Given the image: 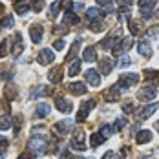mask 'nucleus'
<instances>
[{
	"label": "nucleus",
	"instance_id": "obj_1",
	"mask_svg": "<svg viewBox=\"0 0 159 159\" xmlns=\"http://www.w3.org/2000/svg\"><path fill=\"white\" fill-rule=\"evenodd\" d=\"M30 150H31L33 156H42V154H46V150H48V139L44 137V135H33L31 139H30Z\"/></svg>",
	"mask_w": 159,
	"mask_h": 159
},
{
	"label": "nucleus",
	"instance_id": "obj_2",
	"mask_svg": "<svg viewBox=\"0 0 159 159\" xmlns=\"http://www.w3.org/2000/svg\"><path fill=\"white\" fill-rule=\"evenodd\" d=\"M134 46V39L132 37H125V39H121L115 46H113V55L115 57H125L128 51L132 49Z\"/></svg>",
	"mask_w": 159,
	"mask_h": 159
},
{
	"label": "nucleus",
	"instance_id": "obj_3",
	"mask_svg": "<svg viewBox=\"0 0 159 159\" xmlns=\"http://www.w3.org/2000/svg\"><path fill=\"white\" fill-rule=\"evenodd\" d=\"M73 128H75V123L71 119H62V121H59V123L53 125V132L57 135H68V134H71Z\"/></svg>",
	"mask_w": 159,
	"mask_h": 159
},
{
	"label": "nucleus",
	"instance_id": "obj_4",
	"mask_svg": "<svg viewBox=\"0 0 159 159\" xmlns=\"http://www.w3.org/2000/svg\"><path fill=\"white\" fill-rule=\"evenodd\" d=\"M70 146H71L73 150H79V152L86 150V134H84L82 130H75L73 135H71V143H70Z\"/></svg>",
	"mask_w": 159,
	"mask_h": 159
},
{
	"label": "nucleus",
	"instance_id": "obj_5",
	"mask_svg": "<svg viewBox=\"0 0 159 159\" xmlns=\"http://www.w3.org/2000/svg\"><path fill=\"white\" fill-rule=\"evenodd\" d=\"M95 104H97L95 99H90V101L82 102V106H80V110H79V113H77V117H75V121H77V123H84V121L88 119L90 111L95 108Z\"/></svg>",
	"mask_w": 159,
	"mask_h": 159
},
{
	"label": "nucleus",
	"instance_id": "obj_6",
	"mask_svg": "<svg viewBox=\"0 0 159 159\" xmlns=\"http://www.w3.org/2000/svg\"><path fill=\"white\" fill-rule=\"evenodd\" d=\"M137 82H139V75H137V73H125V75H121L117 86H119L121 90H128V88L135 86Z\"/></svg>",
	"mask_w": 159,
	"mask_h": 159
},
{
	"label": "nucleus",
	"instance_id": "obj_7",
	"mask_svg": "<svg viewBox=\"0 0 159 159\" xmlns=\"http://www.w3.org/2000/svg\"><path fill=\"white\" fill-rule=\"evenodd\" d=\"M157 6V0H141L139 2V9L143 18H152L154 16V7Z\"/></svg>",
	"mask_w": 159,
	"mask_h": 159
},
{
	"label": "nucleus",
	"instance_id": "obj_8",
	"mask_svg": "<svg viewBox=\"0 0 159 159\" xmlns=\"http://www.w3.org/2000/svg\"><path fill=\"white\" fill-rule=\"evenodd\" d=\"M157 95V90L156 86H143L139 92H137V97L143 101V102H148V101H154Z\"/></svg>",
	"mask_w": 159,
	"mask_h": 159
},
{
	"label": "nucleus",
	"instance_id": "obj_9",
	"mask_svg": "<svg viewBox=\"0 0 159 159\" xmlns=\"http://www.w3.org/2000/svg\"><path fill=\"white\" fill-rule=\"evenodd\" d=\"M119 40H121L119 33L111 31V33H108V35H106V37L101 40V48H102V49H113V46H115Z\"/></svg>",
	"mask_w": 159,
	"mask_h": 159
},
{
	"label": "nucleus",
	"instance_id": "obj_10",
	"mask_svg": "<svg viewBox=\"0 0 159 159\" xmlns=\"http://www.w3.org/2000/svg\"><path fill=\"white\" fill-rule=\"evenodd\" d=\"M102 97H104L106 102H115V101H119V97H121V88L113 84V86H110V88L102 93Z\"/></svg>",
	"mask_w": 159,
	"mask_h": 159
},
{
	"label": "nucleus",
	"instance_id": "obj_11",
	"mask_svg": "<svg viewBox=\"0 0 159 159\" xmlns=\"http://www.w3.org/2000/svg\"><path fill=\"white\" fill-rule=\"evenodd\" d=\"M39 64H42V66H48V64H51L53 61H55V53H53V49H48L44 48L40 53H39Z\"/></svg>",
	"mask_w": 159,
	"mask_h": 159
},
{
	"label": "nucleus",
	"instance_id": "obj_12",
	"mask_svg": "<svg viewBox=\"0 0 159 159\" xmlns=\"http://www.w3.org/2000/svg\"><path fill=\"white\" fill-rule=\"evenodd\" d=\"M62 77H64V71H62V66H55V68H51L48 73V79L49 82H53V84H59V82H62Z\"/></svg>",
	"mask_w": 159,
	"mask_h": 159
},
{
	"label": "nucleus",
	"instance_id": "obj_13",
	"mask_svg": "<svg viewBox=\"0 0 159 159\" xmlns=\"http://www.w3.org/2000/svg\"><path fill=\"white\" fill-rule=\"evenodd\" d=\"M84 79H86V82L90 86H99L101 84V75H99L97 70H86L84 71Z\"/></svg>",
	"mask_w": 159,
	"mask_h": 159
},
{
	"label": "nucleus",
	"instance_id": "obj_14",
	"mask_svg": "<svg viewBox=\"0 0 159 159\" xmlns=\"http://www.w3.org/2000/svg\"><path fill=\"white\" fill-rule=\"evenodd\" d=\"M55 108L59 111H62V113H70L73 104H71V101H68L64 97H59V99H55Z\"/></svg>",
	"mask_w": 159,
	"mask_h": 159
},
{
	"label": "nucleus",
	"instance_id": "obj_15",
	"mask_svg": "<svg viewBox=\"0 0 159 159\" xmlns=\"http://www.w3.org/2000/svg\"><path fill=\"white\" fill-rule=\"evenodd\" d=\"M42 35H44L42 26H39V24H33L31 28H30V37H31V40L35 42V44H39V42L42 40Z\"/></svg>",
	"mask_w": 159,
	"mask_h": 159
},
{
	"label": "nucleus",
	"instance_id": "obj_16",
	"mask_svg": "<svg viewBox=\"0 0 159 159\" xmlns=\"http://www.w3.org/2000/svg\"><path fill=\"white\" fill-rule=\"evenodd\" d=\"M104 16L102 13V9H99V7H90V9H86V20L92 24V22H95V20H101Z\"/></svg>",
	"mask_w": 159,
	"mask_h": 159
},
{
	"label": "nucleus",
	"instance_id": "obj_17",
	"mask_svg": "<svg viewBox=\"0 0 159 159\" xmlns=\"http://www.w3.org/2000/svg\"><path fill=\"white\" fill-rule=\"evenodd\" d=\"M157 108H159V104H157V102L146 104V106H143V108L139 110V113H137V115H139V119H148V117H150L152 113H156V110H157Z\"/></svg>",
	"mask_w": 159,
	"mask_h": 159
},
{
	"label": "nucleus",
	"instance_id": "obj_18",
	"mask_svg": "<svg viewBox=\"0 0 159 159\" xmlns=\"http://www.w3.org/2000/svg\"><path fill=\"white\" fill-rule=\"evenodd\" d=\"M128 30H130V33L134 35V37H137V35H143L144 33V28H143V24L139 22V20H128Z\"/></svg>",
	"mask_w": 159,
	"mask_h": 159
},
{
	"label": "nucleus",
	"instance_id": "obj_19",
	"mask_svg": "<svg viewBox=\"0 0 159 159\" xmlns=\"http://www.w3.org/2000/svg\"><path fill=\"white\" fill-rule=\"evenodd\" d=\"M68 92L71 95H84L86 93V84L84 82H71L68 86Z\"/></svg>",
	"mask_w": 159,
	"mask_h": 159
},
{
	"label": "nucleus",
	"instance_id": "obj_20",
	"mask_svg": "<svg viewBox=\"0 0 159 159\" xmlns=\"http://www.w3.org/2000/svg\"><path fill=\"white\" fill-rule=\"evenodd\" d=\"M111 70H113V61H111L110 57H102L99 61V71H102L104 75H108Z\"/></svg>",
	"mask_w": 159,
	"mask_h": 159
},
{
	"label": "nucleus",
	"instance_id": "obj_21",
	"mask_svg": "<svg viewBox=\"0 0 159 159\" xmlns=\"http://www.w3.org/2000/svg\"><path fill=\"white\" fill-rule=\"evenodd\" d=\"M137 51H139V55L144 57V59H150L152 57V46H150L148 40H141L139 46H137Z\"/></svg>",
	"mask_w": 159,
	"mask_h": 159
},
{
	"label": "nucleus",
	"instance_id": "obj_22",
	"mask_svg": "<svg viewBox=\"0 0 159 159\" xmlns=\"http://www.w3.org/2000/svg\"><path fill=\"white\" fill-rule=\"evenodd\" d=\"M31 9V4L30 0H15V11L20 15H26L28 11Z\"/></svg>",
	"mask_w": 159,
	"mask_h": 159
},
{
	"label": "nucleus",
	"instance_id": "obj_23",
	"mask_svg": "<svg viewBox=\"0 0 159 159\" xmlns=\"http://www.w3.org/2000/svg\"><path fill=\"white\" fill-rule=\"evenodd\" d=\"M135 141H137V144L150 143V141H152V132H150V130H139L137 135H135Z\"/></svg>",
	"mask_w": 159,
	"mask_h": 159
},
{
	"label": "nucleus",
	"instance_id": "obj_24",
	"mask_svg": "<svg viewBox=\"0 0 159 159\" xmlns=\"http://www.w3.org/2000/svg\"><path fill=\"white\" fill-rule=\"evenodd\" d=\"M24 51V42H22V35L20 33H16L15 35V46L11 49V53H13V57H18L20 53Z\"/></svg>",
	"mask_w": 159,
	"mask_h": 159
},
{
	"label": "nucleus",
	"instance_id": "obj_25",
	"mask_svg": "<svg viewBox=\"0 0 159 159\" xmlns=\"http://www.w3.org/2000/svg\"><path fill=\"white\" fill-rule=\"evenodd\" d=\"M82 59L86 61V62H95L97 59V51L93 46H88V48H84V51H82Z\"/></svg>",
	"mask_w": 159,
	"mask_h": 159
},
{
	"label": "nucleus",
	"instance_id": "obj_26",
	"mask_svg": "<svg viewBox=\"0 0 159 159\" xmlns=\"http://www.w3.org/2000/svg\"><path fill=\"white\" fill-rule=\"evenodd\" d=\"M80 39H77L73 44H71V48H70V51H68V61L71 62V61H75L77 59V55H79V49H80Z\"/></svg>",
	"mask_w": 159,
	"mask_h": 159
},
{
	"label": "nucleus",
	"instance_id": "obj_27",
	"mask_svg": "<svg viewBox=\"0 0 159 159\" xmlns=\"http://www.w3.org/2000/svg\"><path fill=\"white\" fill-rule=\"evenodd\" d=\"M79 71H80V61L75 59V61H71L70 66H68V75H70V77H75Z\"/></svg>",
	"mask_w": 159,
	"mask_h": 159
},
{
	"label": "nucleus",
	"instance_id": "obj_28",
	"mask_svg": "<svg viewBox=\"0 0 159 159\" xmlns=\"http://www.w3.org/2000/svg\"><path fill=\"white\" fill-rule=\"evenodd\" d=\"M79 16L75 15L71 9H68L66 13H64V24H79Z\"/></svg>",
	"mask_w": 159,
	"mask_h": 159
},
{
	"label": "nucleus",
	"instance_id": "obj_29",
	"mask_svg": "<svg viewBox=\"0 0 159 159\" xmlns=\"http://www.w3.org/2000/svg\"><path fill=\"white\" fill-rule=\"evenodd\" d=\"M9 126H11V115L2 113L0 115V130H9Z\"/></svg>",
	"mask_w": 159,
	"mask_h": 159
},
{
	"label": "nucleus",
	"instance_id": "obj_30",
	"mask_svg": "<svg viewBox=\"0 0 159 159\" xmlns=\"http://www.w3.org/2000/svg\"><path fill=\"white\" fill-rule=\"evenodd\" d=\"M49 113V106L46 102H40V104H37V110H35V115L37 117H46Z\"/></svg>",
	"mask_w": 159,
	"mask_h": 159
},
{
	"label": "nucleus",
	"instance_id": "obj_31",
	"mask_svg": "<svg viewBox=\"0 0 159 159\" xmlns=\"http://www.w3.org/2000/svg\"><path fill=\"white\" fill-rule=\"evenodd\" d=\"M104 141H106V139H104V137H102L99 132L90 135V146H93V148H95V146H99V144H102Z\"/></svg>",
	"mask_w": 159,
	"mask_h": 159
},
{
	"label": "nucleus",
	"instance_id": "obj_32",
	"mask_svg": "<svg viewBox=\"0 0 159 159\" xmlns=\"http://www.w3.org/2000/svg\"><path fill=\"white\" fill-rule=\"evenodd\" d=\"M62 4H64V0H62V2H61V0H57V2H53V4H51V7H49V11H51V13H49V18H55V16L61 13V6H62Z\"/></svg>",
	"mask_w": 159,
	"mask_h": 159
},
{
	"label": "nucleus",
	"instance_id": "obj_33",
	"mask_svg": "<svg viewBox=\"0 0 159 159\" xmlns=\"http://www.w3.org/2000/svg\"><path fill=\"white\" fill-rule=\"evenodd\" d=\"M97 6L101 9H104L106 13H111L113 11V2L111 0H97Z\"/></svg>",
	"mask_w": 159,
	"mask_h": 159
},
{
	"label": "nucleus",
	"instance_id": "obj_34",
	"mask_svg": "<svg viewBox=\"0 0 159 159\" xmlns=\"http://www.w3.org/2000/svg\"><path fill=\"white\" fill-rule=\"evenodd\" d=\"M9 39H4L2 42H0V57H6L7 53H9Z\"/></svg>",
	"mask_w": 159,
	"mask_h": 159
},
{
	"label": "nucleus",
	"instance_id": "obj_35",
	"mask_svg": "<svg viewBox=\"0 0 159 159\" xmlns=\"http://www.w3.org/2000/svg\"><path fill=\"white\" fill-rule=\"evenodd\" d=\"M44 6H46L44 0H31V9L35 13H40V11L44 9Z\"/></svg>",
	"mask_w": 159,
	"mask_h": 159
},
{
	"label": "nucleus",
	"instance_id": "obj_36",
	"mask_svg": "<svg viewBox=\"0 0 159 159\" xmlns=\"http://www.w3.org/2000/svg\"><path fill=\"white\" fill-rule=\"evenodd\" d=\"M146 35H148L150 39H157V40H159V24H156V26H150V28L146 30Z\"/></svg>",
	"mask_w": 159,
	"mask_h": 159
},
{
	"label": "nucleus",
	"instance_id": "obj_37",
	"mask_svg": "<svg viewBox=\"0 0 159 159\" xmlns=\"http://www.w3.org/2000/svg\"><path fill=\"white\" fill-rule=\"evenodd\" d=\"M113 132H115V130H113V125H111V126H110V125H104V126L101 128V132H99V134H101L104 139H108V137H110Z\"/></svg>",
	"mask_w": 159,
	"mask_h": 159
},
{
	"label": "nucleus",
	"instance_id": "obj_38",
	"mask_svg": "<svg viewBox=\"0 0 159 159\" xmlns=\"http://www.w3.org/2000/svg\"><path fill=\"white\" fill-rule=\"evenodd\" d=\"M15 26V20H13V16H4L2 20H0V28H13Z\"/></svg>",
	"mask_w": 159,
	"mask_h": 159
},
{
	"label": "nucleus",
	"instance_id": "obj_39",
	"mask_svg": "<svg viewBox=\"0 0 159 159\" xmlns=\"http://www.w3.org/2000/svg\"><path fill=\"white\" fill-rule=\"evenodd\" d=\"M51 93V88L49 86H44V88H39V90H35L31 93V97H37V95H49Z\"/></svg>",
	"mask_w": 159,
	"mask_h": 159
},
{
	"label": "nucleus",
	"instance_id": "obj_40",
	"mask_svg": "<svg viewBox=\"0 0 159 159\" xmlns=\"http://www.w3.org/2000/svg\"><path fill=\"white\" fill-rule=\"evenodd\" d=\"M125 126H126V119H125V117H119V119H117V121L113 123V130H115V132L123 130Z\"/></svg>",
	"mask_w": 159,
	"mask_h": 159
},
{
	"label": "nucleus",
	"instance_id": "obj_41",
	"mask_svg": "<svg viewBox=\"0 0 159 159\" xmlns=\"http://www.w3.org/2000/svg\"><path fill=\"white\" fill-rule=\"evenodd\" d=\"M64 46H66V44H64V40H62V39H57V40L53 42V49H57V51L64 49Z\"/></svg>",
	"mask_w": 159,
	"mask_h": 159
},
{
	"label": "nucleus",
	"instance_id": "obj_42",
	"mask_svg": "<svg viewBox=\"0 0 159 159\" xmlns=\"http://www.w3.org/2000/svg\"><path fill=\"white\" fill-rule=\"evenodd\" d=\"M102 159H119V154H115L113 150H108V152L102 156Z\"/></svg>",
	"mask_w": 159,
	"mask_h": 159
},
{
	"label": "nucleus",
	"instance_id": "obj_43",
	"mask_svg": "<svg viewBox=\"0 0 159 159\" xmlns=\"http://www.w3.org/2000/svg\"><path fill=\"white\" fill-rule=\"evenodd\" d=\"M13 77V73L9 71V70H4V71H0V79H4V80H9Z\"/></svg>",
	"mask_w": 159,
	"mask_h": 159
},
{
	"label": "nucleus",
	"instance_id": "obj_44",
	"mask_svg": "<svg viewBox=\"0 0 159 159\" xmlns=\"http://www.w3.org/2000/svg\"><path fill=\"white\" fill-rule=\"evenodd\" d=\"M102 30V24H101V20H95V22H92V31H101Z\"/></svg>",
	"mask_w": 159,
	"mask_h": 159
},
{
	"label": "nucleus",
	"instance_id": "obj_45",
	"mask_svg": "<svg viewBox=\"0 0 159 159\" xmlns=\"http://www.w3.org/2000/svg\"><path fill=\"white\" fill-rule=\"evenodd\" d=\"M123 111H125V113H132V111H134V104H132V102H125V104H123Z\"/></svg>",
	"mask_w": 159,
	"mask_h": 159
},
{
	"label": "nucleus",
	"instance_id": "obj_46",
	"mask_svg": "<svg viewBox=\"0 0 159 159\" xmlns=\"http://www.w3.org/2000/svg\"><path fill=\"white\" fill-rule=\"evenodd\" d=\"M156 75H157L156 70H144V77L146 79H156Z\"/></svg>",
	"mask_w": 159,
	"mask_h": 159
},
{
	"label": "nucleus",
	"instance_id": "obj_47",
	"mask_svg": "<svg viewBox=\"0 0 159 159\" xmlns=\"http://www.w3.org/2000/svg\"><path fill=\"white\" fill-rule=\"evenodd\" d=\"M6 95L9 97V99H15V97H16V92L11 88V86H7V88H6Z\"/></svg>",
	"mask_w": 159,
	"mask_h": 159
},
{
	"label": "nucleus",
	"instance_id": "obj_48",
	"mask_svg": "<svg viewBox=\"0 0 159 159\" xmlns=\"http://www.w3.org/2000/svg\"><path fill=\"white\" fill-rule=\"evenodd\" d=\"M117 4H119L121 7H130V6L134 4V0H117Z\"/></svg>",
	"mask_w": 159,
	"mask_h": 159
},
{
	"label": "nucleus",
	"instance_id": "obj_49",
	"mask_svg": "<svg viewBox=\"0 0 159 159\" xmlns=\"http://www.w3.org/2000/svg\"><path fill=\"white\" fill-rule=\"evenodd\" d=\"M119 66H121V68H125V66H130V59H128V57H125V59L119 62Z\"/></svg>",
	"mask_w": 159,
	"mask_h": 159
},
{
	"label": "nucleus",
	"instance_id": "obj_50",
	"mask_svg": "<svg viewBox=\"0 0 159 159\" xmlns=\"http://www.w3.org/2000/svg\"><path fill=\"white\" fill-rule=\"evenodd\" d=\"M18 159H31V157H30L28 154H20V156H18Z\"/></svg>",
	"mask_w": 159,
	"mask_h": 159
},
{
	"label": "nucleus",
	"instance_id": "obj_51",
	"mask_svg": "<svg viewBox=\"0 0 159 159\" xmlns=\"http://www.w3.org/2000/svg\"><path fill=\"white\" fill-rule=\"evenodd\" d=\"M154 82H156V84H157V86H159V73H157V75H156V79H154Z\"/></svg>",
	"mask_w": 159,
	"mask_h": 159
},
{
	"label": "nucleus",
	"instance_id": "obj_52",
	"mask_svg": "<svg viewBox=\"0 0 159 159\" xmlns=\"http://www.w3.org/2000/svg\"><path fill=\"white\" fill-rule=\"evenodd\" d=\"M0 11H4V6H2V4H0Z\"/></svg>",
	"mask_w": 159,
	"mask_h": 159
}]
</instances>
